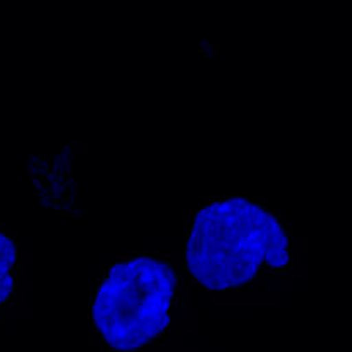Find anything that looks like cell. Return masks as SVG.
<instances>
[{
  "instance_id": "1",
  "label": "cell",
  "mask_w": 352,
  "mask_h": 352,
  "mask_svg": "<svg viewBox=\"0 0 352 352\" xmlns=\"http://www.w3.org/2000/svg\"><path fill=\"white\" fill-rule=\"evenodd\" d=\"M289 258L284 226L274 213L244 198L199 210L186 244L189 274L210 291L243 287L263 267L282 268Z\"/></svg>"
},
{
  "instance_id": "2",
  "label": "cell",
  "mask_w": 352,
  "mask_h": 352,
  "mask_svg": "<svg viewBox=\"0 0 352 352\" xmlns=\"http://www.w3.org/2000/svg\"><path fill=\"white\" fill-rule=\"evenodd\" d=\"M177 277L170 265L140 256L117 263L100 285L91 306L96 330L110 349L146 347L170 323Z\"/></svg>"
},
{
  "instance_id": "3",
  "label": "cell",
  "mask_w": 352,
  "mask_h": 352,
  "mask_svg": "<svg viewBox=\"0 0 352 352\" xmlns=\"http://www.w3.org/2000/svg\"><path fill=\"white\" fill-rule=\"evenodd\" d=\"M16 246L0 230V305L10 298L14 291V265H16Z\"/></svg>"
}]
</instances>
